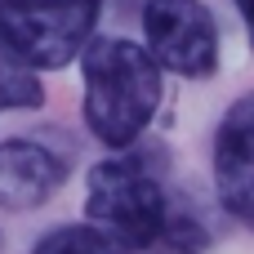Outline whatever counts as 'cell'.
<instances>
[{
    "instance_id": "7",
    "label": "cell",
    "mask_w": 254,
    "mask_h": 254,
    "mask_svg": "<svg viewBox=\"0 0 254 254\" xmlns=\"http://www.w3.org/2000/svg\"><path fill=\"white\" fill-rule=\"evenodd\" d=\"M27 254H134V250H125L116 237H107L94 223H63V228H49Z\"/></svg>"
},
{
    "instance_id": "6",
    "label": "cell",
    "mask_w": 254,
    "mask_h": 254,
    "mask_svg": "<svg viewBox=\"0 0 254 254\" xmlns=\"http://www.w3.org/2000/svg\"><path fill=\"white\" fill-rule=\"evenodd\" d=\"M67 183V156L36 138L0 143V210H36Z\"/></svg>"
},
{
    "instance_id": "5",
    "label": "cell",
    "mask_w": 254,
    "mask_h": 254,
    "mask_svg": "<svg viewBox=\"0 0 254 254\" xmlns=\"http://www.w3.org/2000/svg\"><path fill=\"white\" fill-rule=\"evenodd\" d=\"M210 165L219 205L254 232V89L223 112L210 143Z\"/></svg>"
},
{
    "instance_id": "3",
    "label": "cell",
    "mask_w": 254,
    "mask_h": 254,
    "mask_svg": "<svg viewBox=\"0 0 254 254\" xmlns=\"http://www.w3.org/2000/svg\"><path fill=\"white\" fill-rule=\"evenodd\" d=\"M103 0H0V45L31 71H58L98 36Z\"/></svg>"
},
{
    "instance_id": "1",
    "label": "cell",
    "mask_w": 254,
    "mask_h": 254,
    "mask_svg": "<svg viewBox=\"0 0 254 254\" xmlns=\"http://www.w3.org/2000/svg\"><path fill=\"white\" fill-rule=\"evenodd\" d=\"M80 80H85V129L112 147L129 152L156 121L165 98V71L147 54V45L125 36H98L80 54Z\"/></svg>"
},
{
    "instance_id": "4",
    "label": "cell",
    "mask_w": 254,
    "mask_h": 254,
    "mask_svg": "<svg viewBox=\"0 0 254 254\" xmlns=\"http://www.w3.org/2000/svg\"><path fill=\"white\" fill-rule=\"evenodd\" d=\"M147 54L179 80H205L219 71V18L205 0H147L143 4Z\"/></svg>"
},
{
    "instance_id": "8",
    "label": "cell",
    "mask_w": 254,
    "mask_h": 254,
    "mask_svg": "<svg viewBox=\"0 0 254 254\" xmlns=\"http://www.w3.org/2000/svg\"><path fill=\"white\" fill-rule=\"evenodd\" d=\"M40 103H45L40 71H31L22 58H13L0 45V112H31Z\"/></svg>"
},
{
    "instance_id": "2",
    "label": "cell",
    "mask_w": 254,
    "mask_h": 254,
    "mask_svg": "<svg viewBox=\"0 0 254 254\" xmlns=\"http://www.w3.org/2000/svg\"><path fill=\"white\" fill-rule=\"evenodd\" d=\"M85 214L94 228H103L107 237H116L125 250H152L165 241L170 223H174V201L161 183V174L129 156H103L89 179H85Z\"/></svg>"
},
{
    "instance_id": "9",
    "label": "cell",
    "mask_w": 254,
    "mask_h": 254,
    "mask_svg": "<svg viewBox=\"0 0 254 254\" xmlns=\"http://www.w3.org/2000/svg\"><path fill=\"white\" fill-rule=\"evenodd\" d=\"M232 4H237V13L246 22V40H250V49H254V0H232Z\"/></svg>"
}]
</instances>
